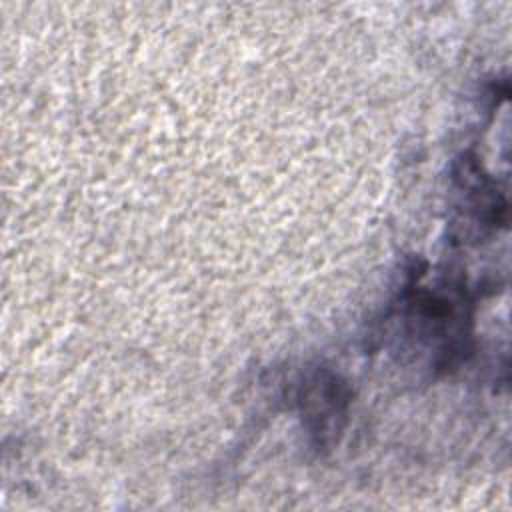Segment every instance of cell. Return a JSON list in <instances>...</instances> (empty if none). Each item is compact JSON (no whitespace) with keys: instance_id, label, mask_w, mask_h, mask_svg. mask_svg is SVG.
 I'll list each match as a JSON object with an SVG mask.
<instances>
[{"instance_id":"obj_1","label":"cell","mask_w":512,"mask_h":512,"mask_svg":"<svg viewBox=\"0 0 512 512\" xmlns=\"http://www.w3.org/2000/svg\"><path fill=\"white\" fill-rule=\"evenodd\" d=\"M302 420L318 448L334 444L344 428L350 390L346 382L328 368H316L298 390Z\"/></svg>"}]
</instances>
